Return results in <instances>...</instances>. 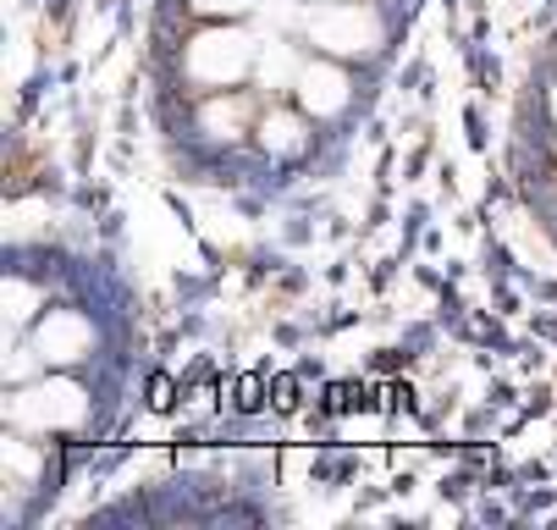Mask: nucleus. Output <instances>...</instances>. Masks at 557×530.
Here are the masks:
<instances>
[{
	"mask_svg": "<svg viewBox=\"0 0 557 530\" xmlns=\"http://www.w3.org/2000/svg\"><path fill=\"white\" fill-rule=\"evenodd\" d=\"M260 66V34H249L244 23H205L183 39L177 72L194 95H221L249 84Z\"/></svg>",
	"mask_w": 557,
	"mask_h": 530,
	"instance_id": "f257e3e1",
	"label": "nucleus"
},
{
	"mask_svg": "<svg viewBox=\"0 0 557 530\" xmlns=\"http://www.w3.org/2000/svg\"><path fill=\"white\" fill-rule=\"evenodd\" d=\"M304 34L321 56L359 61V56H381L386 17L370 7V0H314V7L304 12Z\"/></svg>",
	"mask_w": 557,
	"mask_h": 530,
	"instance_id": "f03ea898",
	"label": "nucleus"
},
{
	"mask_svg": "<svg viewBox=\"0 0 557 530\" xmlns=\"http://www.w3.org/2000/svg\"><path fill=\"white\" fill-rule=\"evenodd\" d=\"M293 100H298L314 122H337V116H348V106H354V78H348V66H343L337 56L304 61L298 84H293Z\"/></svg>",
	"mask_w": 557,
	"mask_h": 530,
	"instance_id": "7ed1b4c3",
	"label": "nucleus"
},
{
	"mask_svg": "<svg viewBox=\"0 0 557 530\" xmlns=\"http://www.w3.org/2000/svg\"><path fill=\"white\" fill-rule=\"evenodd\" d=\"M255 133H260V144H265V156L271 161H298L304 149L314 144V116L293 100V106H271L260 122H255Z\"/></svg>",
	"mask_w": 557,
	"mask_h": 530,
	"instance_id": "20e7f679",
	"label": "nucleus"
},
{
	"mask_svg": "<svg viewBox=\"0 0 557 530\" xmlns=\"http://www.w3.org/2000/svg\"><path fill=\"white\" fill-rule=\"evenodd\" d=\"M260 122V111H255V100L244 95V89H221V95H199V127L210 133V138H244L249 127Z\"/></svg>",
	"mask_w": 557,
	"mask_h": 530,
	"instance_id": "39448f33",
	"label": "nucleus"
},
{
	"mask_svg": "<svg viewBox=\"0 0 557 530\" xmlns=\"http://www.w3.org/2000/svg\"><path fill=\"white\" fill-rule=\"evenodd\" d=\"M34 348H45V359H77L89 348V321L77 310H45L34 326Z\"/></svg>",
	"mask_w": 557,
	"mask_h": 530,
	"instance_id": "423d86ee",
	"label": "nucleus"
},
{
	"mask_svg": "<svg viewBox=\"0 0 557 530\" xmlns=\"http://www.w3.org/2000/svg\"><path fill=\"white\" fill-rule=\"evenodd\" d=\"M298 72H304V56L287 45V39H260V66H255V84L271 89V95H287L298 84Z\"/></svg>",
	"mask_w": 557,
	"mask_h": 530,
	"instance_id": "0eeeda50",
	"label": "nucleus"
},
{
	"mask_svg": "<svg viewBox=\"0 0 557 530\" xmlns=\"http://www.w3.org/2000/svg\"><path fill=\"white\" fill-rule=\"evenodd\" d=\"M183 7L205 23H249L260 12V0H183Z\"/></svg>",
	"mask_w": 557,
	"mask_h": 530,
	"instance_id": "6e6552de",
	"label": "nucleus"
},
{
	"mask_svg": "<svg viewBox=\"0 0 557 530\" xmlns=\"http://www.w3.org/2000/svg\"><path fill=\"white\" fill-rule=\"evenodd\" d=\"M265 382H260V375H244V382H237V409H260L265 404Z\"/></svg>",
	"mask_w": 557,
	"mask_h": 530,
	"instance_id": "1a4fd4ad",
	"label": "nucleus"
},
{
	"mask_svg": "<svg viewBox=\"0 0 557 530\" xmlns=\"http://www.w3.org/2000/svg\"><path fill=\"white\" fill-rule=\"evenodd\" d=\"M154 409H172V382H166V375L154 382Z\"/></svg>",
	"mask_w": 557,
	"mask_h": 530,
	"instance_id": "9d476101",
	"label": "nucleus"
},
{
	"mask_svg": "<svg viewBox=\"0 0 557 530\" xmlns=\"http://www.w3.org/2000/svg\"><path fill=\"white\" fill-rule=\"evenodd\" d=\"M552 122H557V89H552Z\"/></svg>",
	"mask_w": 557,
	"mask_h": 530,
	"instance_id": "9b49d317",
	"label": "nucleus"
}]
</instances>
